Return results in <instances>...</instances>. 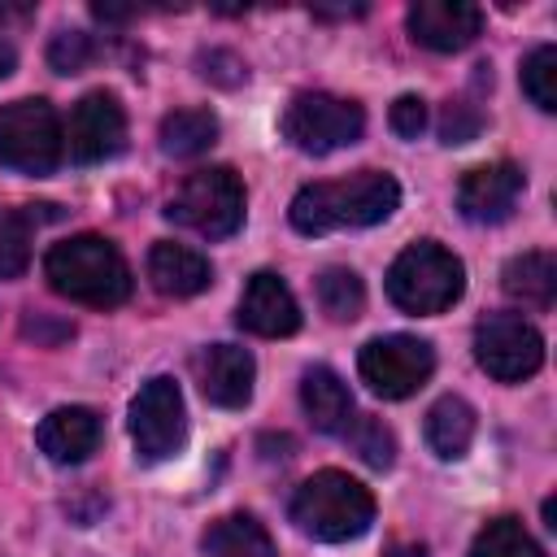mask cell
I'll return each instance as SVG.
<instances>
[{
	"label": "cell",
	"instance_id": "obj_1",
	"mask_svg": "<svg viewBox=\"0 0 557 557\" xmlns=\"http://www.w3.org/2000/svg\"><path fill=\"white\" fill-rule=\"evenodd\" d=\"M400 205V183L387 170H357L348 178L309 183L292 196V226L300 235H326L344 226H374L387 222Z\"/></svg>",
	"mask_w": 557,
	"mask_h": 557
},
{
	"label": "cell",
	"instance_id": "obj_2",
	"mask_svg": "<svg viewBox=\"0 0 557 557\" xmlns=\"http://www.w3.org/2000/svg\"><path fill=\"white\" fill-rule=\"evenodd\" d=\"M44 278L57 296L91 309H113L131 296V265L104 235H70L48 248Z\"/></svg>",
	"mask_w": 557,
	"mask_h": 557
},
{
	"label": "cell",
	"instance_id": "obj_3",
	"mask_svg": "<svg viewBox=\"0 0 557 557\" xmlns=\"http://www.w3.org/2000/svg\"><path fill=\"white\" fill-rule=\"evenodd\" d=\"M287 513L300 535L322 540V544H344V540H357L370 531L374 496L366 483H357L344 470H318L296 487Z\"/></svg>",
	"mask_w": 557,
	"mask_h": 557
},
{
	"label": "cell",
	"instance_id": "obj_4",
	"mask_svg": "<svg viewBox=\"0 0 557 557\" xmlns=\"http://www.w3.org/2000/svg\"><path fill=\"white\" fill-rule=\"evenodd\" d=\"M466 292V265L435 239L409 244L387 265V296L405 313H444Z\"/></svg>",
	"mask_w": 557,
	"mask_h": 557
},
{
	"label": "cell",
	"instance_id": "obj_5",
	"mask_svg": "<svg viewBox=\"0 0 557 557\" xmlns=\"http://www.w3.org/2000/svg\"><path fill=\"white\" fill-rule=\"evenodd\" d=\"M65 152V131L44 96L0 104V165L13 174H52Z\"/></svg>",
	"mask_w": 557,
	"mask_h": 557
},
{
	"label": "cell",
	"instance_id": "obj_6",
	"mask_svg": "<svg viewBox=\"0 0 557 557\" xmlns=\"http://www.w3.org/2000/svg\"><path fill=\"white\" fill-rule=\"evenodd\" d=\"M165 218L205 235V239H226L244 226V183L226 165H209L183 178V187L170 196Z\"/></svg>",
	"mask_w": 557,
	"mask_h": 557
},
{
	"label": "cell",
	"instance_id": "obj_7",
	"mask_svg": "<svg viewBox=\"0 0 557 557\" xmlns=\"http://www.w3.org/2000/svg\"><path fill=\"white\" fill-rule=\"evenodd\" d=\"M361 131H366V109L331 91H300L283 113V139L309 157L348 148L361 139Z\"/></svg>",
	"mask_w": 557,
	"mask_h": 557
},
{
	"label": "cell",
	"instance_id": "obj_8",
	"mask_svg": "<svg viewBox=\"0 0 557 557\" xmlns=\"http://www.w3.org/2000/svg\"><path fill=\"white\" fill-rule=\"evenodd\" d=\"M131 440L139 461H170L187 444V405L174 379H148L131 400Z\"/></svg>",
	"mask_w": 557,
	"mask_h": 557
},
{
	"label": "cell",
	"instance_id": "obj_9",
	"mask_svg": "<svg viewBox=\"0 0 557 557\" xmlns=\"http://www.w3.org/2000/svg\"><path fill=\"white\" fill-rule=\"evenodd\" d=\"M474 361L496 383H522L544 366V335L522 313H487L474 326Z\"/></svg>",
	"mask_w": 557,
	"mask_h": 557
},
{
	"label": "cell",
	"instance_id": "obj_10",
	"mask_svg": "<svg viewBox=\"0 0 557 557\" xmlns=\"http://www.w3.org/2000/svg\"><path fill=\"white\" fill-rule=\"evenodd\" d=\"M357 370H361V379L370 383L374 396L405 400L431 379L435 348L426 339H418V335H379V339H370L361 348Z\"/></svg>",
	"mask_w": 557,
	"mask_h": 557
},
{
	"label": "cell",
	"instance_id": "obj_11",
	"mask_svg": "<svg viewBox=\"0 0 557 557\" xmlns=\"http://www.w3.org/2000/svg\"><path fill=\"white\" fill-rule=\"evenodd\" d=\"M126 144V109L113 91H87L65 122V148L78 165H96L117 157Z\"/></svg>",
	"mask_w": 557,
	"mask_h": 557
},
{
	"label": "cell",
	"instance_id": "obj_12",
	"mask_svg": "<svg viewBox=\"0 0 557 557\" xmlns=\"http://www.w3.org/2000/svg\"><path fill=\"white\" fill-rule=\"evenodd\" d=\"M405 22L409 35L431 52H461L483 30V13L470 0H413Z\"/></svg>",
	"mask_w": 557,
	"mask_h": 557
},
{
	"label": "cell",
	"instance_id": "obj_13",
	"mask_svg": "<svg viewBox=\"0 0 557 557\" xmlns=\"http://www.w3.org/2000/svg\"><path fill=\"white\" fill-rule=\"evenodd\" d=\"M522 187H527V174L513 161L474 165L457 183V209L470 222H505L513 213V205L522 200Z\"/></svg>",
	"mask_w": 557,
	"mask_h": 557
},
{
	"label": "cell",
	"instance_id": "obj_14",
	"mask_svg": "<svg viewBox=\"0 0 557 557\" xmlns=\"http://www.w3.org/2000/svg\"><path fill=\"white\" fill-rule=\"evenodd\" d=\"M239 326L261 335V339H283L300 331V305L292 296V287L274 274V270H257L239 296Z\"/></svg>",
	"mask_w": 557,
	"mask_h": 557
},
{
	"label": "cell",
	"instance_id": "obj_15",
	"mask_svg": "<svg viewBox=\"0 0 557 557\" xmlns=\"http://www.w3.org/2000/svg\"><path fill=\"white\" fill-rule=\"evenodd\" d=\"M196 374H200V392L209 405L218 409H244L252 400V379H257V361L248 348L239 344H209L196 357Z\"/></svg>",
	"mask_w": 557,
	"mask_h": 557
},
{
	"label": "cell",
	"instance_id": "obj_16",
	"mask_svg": "<svg viewBox=\"0 0 557 557\" xmlns=\"http://www.w3.org/2000/svg\"><path fill=\"white\" fill-rule=\"evenodd\" d=\"M35 440H39V448H44L48 461H57V466H78V461H87V457L96 453V444H100V413L87 409V405H61V409H52V413L39 422Z\"/></svg>",
	"mask_w": 557,
	"mask_h": 557
},
{
	"label": "cell",
	"instance_id": "obj_17",
	"mask_svg": "<svg viewBox=\"0 0 557 557\" xmlns=\"http://www.w3.org/2000/svg\"><path fill=\"white\" fill-rule=\"evenodd\" d=\"M148 278L161 296H174V300H187V296H200L209 283H213V265L187 248V244H174V239H157L148 248Z\"/></svg>",
	"mask_w": 557,
	"mask_h": 557
},
{
	"label": "cell",
	"instance_id": "obj_18",
	"mask_svg": "<svg viewBox=\"0 0 557 557\" xmlns=\"http://www.w3.org/2000/svg\"><path fill=\"white\" fill-rule=\"evenodd\" d=\"M300 405H305L309 422L322 435H344L352 426V418H357L352 392H348V383L331 366H309L305 370V379H300Z\"/></svg>",
	"mask_w": 557,
	"mask_h": 557
},
{
	"label": "cell",
	"instance_id": "obj_19",
	"mask_svg": "<svg viewBox=\"0 0 557 557\" xmlns=\"http://www.w3.org/2000/svg\"><path fill=\"white\" fill-rule=\"evenodd\" d=\"M500 287L509 300L531 305V309H548L557 296V257L535 248V252H518L505 261L500 270Z\"/></svg>",
	"mask_w": 557,
	"mask_h": 557
},
{
	"label": "cell",
	"instance_id": "obj_20",
	"mask_svg": "<svg viewBox=\"0 0 557 557\" xmlns=\"http://www.w3.org/2000/svg\"><path fill=\"white\" fill-rule=\"evenodd\" d=\"M474 409H470V400H461V396H440L431 409H426V444H431V453L435 457H444V461H457V457H466V448H470V440H474Z\"/></svg>",
	"mask_w": 557,
	"mask_h": 557
},
{
	"label": "cell",
	"instance_id": "obj_21",
	"mask_svg": "<svg viewBox=\"0 0 557 557\" xmlns=\"http://www.w3.org/2000/svg\"><path fill=\"white\" fill-rule=\"evenodd\" d=\"M209 557H278L270 531L252 513H226L205 531Z\"/></svg>",
	"mask_w": 557,
	"mask_h": 557
},
{
	"label": "cell",
	"instance_id": "obj_22",
	"mask_svg": "<svg viewBox=\"0 0 557 557\" xmlns=\"http://www.w3.org/2000/svg\"><path fill=\"white\" fill-rule=\"evenodd\" d=\"M218 139V117L209 109H174L161 117V152L165 157H200Z\"/></svg>",
	"mask_w": 557,
	"mask_h": 557
},
{
	"label": "cell",
	"instance_id": "obj_23",
	"mask_svg": "<svg viewBox=\"0 0 557 557\" xmlns=\"http://www.w3.org/2000/svg\"><path fill=\"white\" fill-rule=\"evenodd\" d=\"M470 557H544V548L535 544V535L522 527V518H492L474 544H470Z\"/></svg>",
	"mask_w": 557,
	"mask_h": 557
},
{
	"label": "cell",
	"instance_id": "obj_24",
	"mask_svg": "<svg viewBox=\"0 0 557 557\" xmlns=\"http://www.w3.org/2000/svg\"><path fill=\"white\" fill-rule=\"evenodd\" d=\"M318 305H322L326 318L352 322V318L361 313V305H366V287H361L357 270H348V265L322 270V274H318Z\"/></svg>",
	"mask_w": 557,
	"mask_h": 557
},
{
	"label": "cell",
	"instance_id": "obj_25",
	"mask_svg": "<svg viewBox=\"0 0 557 557\" xmlns=\"http://www.w3.org/2000/svg\"><path fill=\"white\" fill-rule=\"evenodd\" d=\"M522 91H527V100L540 113L557 109V48L553 44H540V48L527 52V61H522Z\"/></svg>",
	"mask_w": 557,
	"mask_h": 557
},
{
	"label": "cell",
	"instance_id": "obj_26",
	"mask_svg": "<svg viewBox=\"0 0 557 557\" xmlns=\"http://www.w3.org/2000/svg\"><path fill=\"white\" fill-rule=\"evenodd\" d=\"M30 261V222L17 209H0V278H17Z\"/></svg>",
	"mask_w": 557,
	"mask_h": 557
},
{
	"label": "cell",
	"instance_id": "obj_27",
	"mask_svg": "<svg viewBox=\"0 0 557 557\" xmlns=\"http://www.w3.org/2000/svg\"><path fill=\"white\" fill-rule=\"evenodd\" d=\"M344 435L352 440V448H357V457H361L366 466L387 470V466L396 461V440H392V431H387L379 418H352V426H348Z\"/></svg>",
	"mask_w": 557,
	"mask_h": 557
},
{
	"label": "cell",
	"instance_id": "obj_28",
	"mask_svg": "<svg viewBox=\"0 0 557 557\" xmlns=\"http://www.w3.org/2000/svg\"><path fill=\"white\" fill-rule=\"evenodd\" d=\"M91 57H96V44L87 30H57L48 44V65L57 74H78V70H87Z\"/></svg>",
	"mask_w": 557,
	"mask_h": 557
},
{
	"label": "cell",
	"instance_id": "obj_29",
	"mask_svg": "<svg viewBox=\"0 0 557 557\" xmlns=\"http://www.w3.org/2000/svg\"><path fill=\"white\" fill-rule=\"evenodd\" d=\"M440 139L448 144V148H457V144H470L479 131H483V113H479V104H470V100H448L444 109H440Z\"/></svg>",
	"mask_w": 557,
	"mask_h": 557
},
{
	"label": "cell",
	"instance_id": "obj_30",
	"mask_svg": "<svg viewBox=\"0 0 557 557\" xmlns=\"http://www.w3.org/2000/svg\"><path fill=\"white\" fill-rule=\"evenodd\" d=\"M200 74L209 78V83H218V87H235V83H244V61L235 57V52H226V48H209V52H200Z\"/></svg>",
	"mask_w": 557,
	"mask_h": 557
},
{
	"label": "cell",
	"instance_id": "obj_31",
	"mask_svg": "<svg viewBox=\"0 0 557 557\" xmlns=\"http://www.w3.org/2000/svg\"><path fill=\"white\" fill-rule=\"evenodd\" d=\"M387 122H392V131H396L400 139H418V135L426 131V100H422V96H396Z\"/></svg>",
	"mask_w": 557,
	"mask_h": 557
},
{
	"label": "cell",
	"instance_id": "obj_32",
	"mask_svg": "<svg viewBox=\"0 0 557 557\" xmlns=\"http://www.w3.org/2000/svg\"><path fill=\"white\" fill-rule=\"evenodd\" d=\"M22 331H26L30 339H48V344H52V339L74 335V326H70V322H57V326H52L48 318H26V326H22Z\"/></svg>",
	"mask_w": 557,
	"mask_h": 557
},
{
	"label": "cell",
	"instance_id": "obj_33",
	"mask_svg": "<svg viewBox=\"0 0 557 557\" xmlns=\"http://www.w3.org/2000/svg\"><path fill=\"white\" fill-rule=\"evenodd\" d=\"M9 74H13V48L0 44V78H9Z\"/></svg>",
	"mask_w": 557,
	"mask_h": 557
}]
</instances>
